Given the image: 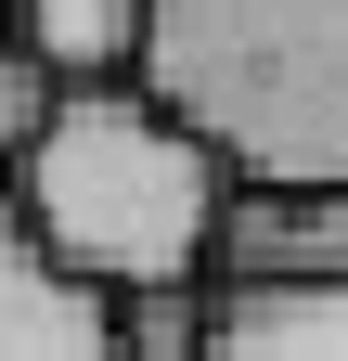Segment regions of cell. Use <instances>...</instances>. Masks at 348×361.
<instances>
[{
	"label": "cell",
	"mask_w": 348,
	"mask_h": 361,
	"mask_svg": "<svg viewBox=\"0 0 348 361\" xmlns=\"http://www.w3.org/2000/svg\"><path fill=\"white\" fill-rule=\"evenodd\" d=\"M39 129H52V78H39L13 39H0V180L26 168V142H39Z\"/></svg>",
	"instance_id": "ba28073f"
},
{
	"label": "cell",
	"mask_w": 348,
	"mask_h": 361,
	"mask_svg": "<svg viewBox=\"0 0 348 361\" xmlns=\"http://www.w3.org/2000/svg\"><path fill=\"white\" fill-rule=\"evenodd\" d=\"M142 13H155V0H13L0 39H13L52 90H129V65H142Z\"/></svg>",
	"instance_id": "8992f818"
},
{
	"label": "cell",
	"mask_w": 348,
	"mask_h": 361,
	"mask_svg": "<svg viewBox=\"0 0 348 361\" xmlns=\"http://www.w3.org/2000/svg\"><path fill=\"white\" fill-rule=\"evenodd\" d=\"M206 361H348V284H206Z\"/></svg>",
	"instance_id": "5b68a950"
},
{
	"label": "cell",
	"mask_w": 348,
	"mask_h": 361,
	"mask_svg": "<svg viewBox=\"0 0 348 361\" xmlns=\"http://www.w3.org/2000/svg\"><path fill=\"white\" fill-rule=\"evenodd\" d=\"M0 194H13V233L77 297L116 310V297H155V284H206L232 180L142 90H52V129L26 142V168Z\"/></svg>",
	"instance_id": "7a4b0ae2"
},
{
	"label": "cell",
	"mask_w": 348,
	"mask_h": 361,
	"mask_svg": "<svg viewBox=\"0 0 348 361\" xmlns=\"http://www.w3.org/2000/svg\"><path fill=\"white\" fill-rule=\"evenodd\" d=\"M116 361H206V284H155V297H116Z\"/></svg>",
	"instance_id": "52a82bcc"
},
{
	"label": "cell",
	"mask_w": 348,
	"mask_h": 361,
	"mask_svg": "<svg viewBox=\"0 0 348 361\" xmlns=\"http://www.w3.org/2000/svg\"><path fill=\"white\" fill-rule=\"evenodd\" d=\"M0 13H13V0H0Z\"/></svg>",
	"instance_id": "9c48e42d"
},
{
	"label": "cell",
	"mask_w": 348,
	"mask_h": 361,
	"mask_svg": "<svg viewBox=\"0 0 348 361\" xmlns=\"http://www.w3.org/2000/svg\"><path fill=\"white\" fill-rule=\"evenodd\" d=\"M0 361H116L104 297H77L65 271L13 233V194H0Z\"/></svg>",
	"instance_id": "277c9868"
},
{
	"label": "cell",
	"mask_w": 348,
	"mask_h": 361,
	"mask_svg": "<svg viewBox=\"0 0 348 361\" xmlns=\"http://www.w3.org/2000/svg\"><path fill=\"white\" fill-rule=\"evenodd\" d=\"M206 284H348V194H232Z\"/></svg>",
	"instance_id": "3957f363"
},
{
	"label": "cell",
	"mask_w": 348,
	"mask_h": 361,
	"mask_svg": "<svg viewBox=\"0 0 348 361\" xmlns=\"http://www.w3.org/2000/svg\"><path fill=\"white\" fill-rule=\"evenodd\" d=\"M129 90L232 194H348V0H155Z\"/></svg>",
	"instance_id": "6da1fadb"
}]
</instances>
